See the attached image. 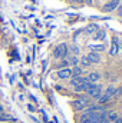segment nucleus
I'll return each mask as SVG.
<instances>
[{
  "label": "nucleus",
  "instance_id": "f257e3e1",
  "mask_svg": "<svg viewBox=\"0 0 122 123\" xmlns=\"http://www.w3.org/2000/svg\"><path fill=\"white\" fill-rule=\"evenodd\" d=\"M69 55V46L66 43H61L53 49V59L56 60H63Z\"/></svg>",
  "mask_w": 122,
  "mask_h": 123
},
{
  "label": "nucleus",
  "instance_id": "f03ea898",
  "mask_svg": "<svg viewBox=\"0 0 122 123\" xmlns=\"http://www.w3.org/2000/svg\"><path fill=\"white\" fill-rule=\"evenodd\" d=\"M119 3H121V0H108V1L101 7V10H102L103 13H112V12H115V10L118 9Z\"/></svg>",
  "mask_w": 122,
  "mask_h": 123
},
{
  "label": "nucleus",
  "instance_id": "7ed1b4c3",
  "mask_svg": "<svg viewBox=\"0 0 122 123\" xmlns=\"http://www.w3.org/2000/svg\"><path fill=\"white\" fill-rule=\"evenodd\" d=\"M58 77L61 80H69L72 77V67H65V69H59L58 70Z\"/></svg>",
  "mask_w": 122,
  "mask_h": 123
},
{
  "label": "nucleus",
  "instance_id": "20e7f679",
  "mask_svg": "<svg viewBox=\"0 0 122 123\" xmlns=\"http://www.w3.org/2000/svg\"><path fill=\"white\" fill-rule=\"evenodd\" d=\"M119 52V40L116 36L112 37V42H111V49H109V55L111 56H116Z\"/></svg>",
  "mask_w": 122,
  "mask_h": 123
},
{
  "label": "nucleus",
  "instance_id": "39448f33",
  "mask_svg": "<svg viewBox=\"0 0 122 123\" xmlns=\"http://www.w3.org/2000/svg\"><path fill=\"white\" fill-rule=\"evenodd\" d=\"M119 116H121L119 112L115 110V109H108V110H106V120H108L109 123H114Z\"/></svg>",
  "mask_w": 122,
  "mask_h": 123
},
{
  "label": "nucleus",
  "instance_id": "423d86ee",
  "mask_svg": "<svg viewBox=\"0 0 122 123\" xmlns=\"http://www.w3.org/2000/svg\"><path fill=\"white\" fill-rule=\"evenodd\" d=\"M86 57H88V60L91 62V64H98V63H101V60H102L101 55L96 53V52H92V50L86 55Z\"/></svg>",
  "mask_w": 122,
  "mask_h": 123
},
{
  "label": "nucleus",
  "instance_id": "0eeeda50",
  "mask_svg": "<svg viewBox=\"0 0 122 123\" xmlns=\"http://www.w3.org/2000/svg\"><path fill=\"white\" fill-rule=\"evenodd\" d=\"M86 77H88V80L91 83H99V80L102 79V74L99 72H91V73H88Z\"/></svg>",
  "mask_w": 122,
  "mask_h": 123
},
{
  "label": "nucleus",
  "instance_id": "6e6552de",
  "mask_svg": "<svg viewBox=\"0 0 122 123\" xmlns=\"http://www.w3.org/2000/svg\"><path fill=\"white\" fill-rule=\"evenodd\" d=\"M79 76H83V67L81 66L72 67V77H79Z\"/></svg>",
  "mask_w": 122,
  "mask_h": 123
},
{
  "label": "nucleus",
  "instance_id": "1a4fd4ad",
  "mask_svg": "<svg viewBox=\"0 0 122 123\" xmlns=\"http://www.w3.org/2000/svg\"><path fill=\"white\" fill-rule=\"evenodd\" d=\"M68 63H69V67H70V66H72V67H75V66H78V64H79V57L72 55V56L68 59Z\"/></svg>",
  "mask_w": 122,
  "mask_h": 123
},
{
  "label": "nucleus",
  "instance_id": "9d476101",
  "mask_svg": "<svg viewBox=\"0 0 122 123\" xmlns=\"http://www.w3.org/2000/svg\"><path fill=\"white\" fill-rule=\"evenodd\" d=\"M91 50H92V52L99 53V52H105V50H106V47H105V44H92Z\"/></svg>",
  "mask_w": 122,
  "mask_h": 123
},
{
  "label": "nucleus",
  "instance_id": "9b49d317",
  "mask_svg": "<svg viewBox=\"0 0 122 123\" xmlns=\"http://www.w3.org/2000/svg\"><path fill=\"white\" fill-rule=\"evenodd\" d=\"M105 37H106V31L105 30H98V33L95 34V40H105Z\"/></svg>",
  "mask_w": 122,
  "mask_h": 123
},
{
  "label": "nucleus",
  "instance_id": "f8f14e48",
  "mask_svg": "<svg viewBox=\"0 0 122 123\" xmlns=\"http://www.w3.org/2000/svg\"><path fill=\"white\" fill-rule=\"evenodd\" d=\"M79 63H81V67H89V66H91V62L88 60L86 56H82V57L79 59Z\"/></svg>",
  "mask_w": 122,
  "mask_h": 123
},
{
  "label": "nucleus",
  "instance_id": "ddd939ff",
  "mask_svg": "<svg viewBox=\"0 0 122 123\" xmlns=\"http://www.w3.org/2000/svg\"><path fill=\"white\" fill-rule=\"evenodd\" d=\"M98 30V26H96V25H89V26H88V27H86V33H88V34H91V33H95V31Z\"/></svg>",
  "mask_w": 122,
  "mask_h": 123
},
{
  "label": "nucleus",
  "instance_id": "4468645a",
  "mask_svg": "<svg viewBox=\"0 0 122 123\" xmlns=\"http://www.w3.org/2000/svg\"><path fill=\"white\" fill-rule=\"evenodd\" d=\"M114 97H116V99L122 97V86H119V87L115 89V96H114Z\"/></svg>",
  "mask_w": 122,
  "mask_h": 123
},
{
  "label": "nucleus",
  "instance_id": "2eb2a0df",
  "mask_svg": "<svg viewBox=\"0 0 122 123\" xmlns=\"http://www.w3.org/2000/svg\"><path fill=\"white\" fill-rule=\"evenodd\" d=\"M70 50H72V53H73V56H78V55L81 53V50H79V47H78V46H75V44H73V46L70 47Z\"/></svg>",
  "mask_w": 122,
  "mask_h": 123
},
{
  "label": "nucleus",
  "instance_id": "dca6fc26",
  "mask_svg": "<svg viewBox=\"0 0 122 123\" xmlns=\"http://www.w3.org/2000/svg\"><path fill=\"white\" fill-rule=\"evenodd\" d=\"M115 12H116V16H118V17H121V19H122V1L119 3V6H118V9H116Z\"/></svg>",
  "mask_w": 122,
  "mask_h": 123
},
{
  "label": "nucleus",
  "instance_id": "f3484780",
  "mask_svg": "<svg viewBox=\"0 0 122 123\" xmlns=\"http://www.w3.org/2000/svg\"><path fill=\"white\" fill-rule=\"evenodd\" d=\"M83 3H86L88 6H92L93 4V0H83Z\"/></svg>",
  "mask_w": 122,
  "mask_h": 123
},
{
  "label": "nucleus",
  "instance_id": "a211bd4d",
  "mask_svg": "<svg viewBox=\"0 0 122 123\" xmlns=\"http://www.w3.org/2000/svg\"><path fill=\"white\" fill-rule=\"evenodd\" d=\"M114 123H122V116H119V117H118V119H116Z\"/></svg>",
  "mask_w": 122,
  "mask_h": 123
},
{
  "label": "nucleus",
  "instance_id": "6ab92c4d",
  "mask_svg": "<svg viewBox=\"0 0 122 123\" xmlns=\"http://www.w3.org/2000/svg\"><path fill=\"white\" fill-rule=\"evenodd\" d=\"M73 3H83V0H72Z\"/></svg>",
  "mask_w": 122,
  "mask_h": 123
},
{
  "label": "nucleus",
  "instance_id": "aec40b11",
  "mask_svg": "<svg viewBox=\"0 0 122 123\" xmlns=\"http://www.w3.org/2000/svg\"><path fill=\"white\" fill-rule=\"evenodd\" d=\"M119 50H122V42H119Z\"/></svg>",
  "mask_w": 122,
  "mask_h": 123
}]
</instances>
